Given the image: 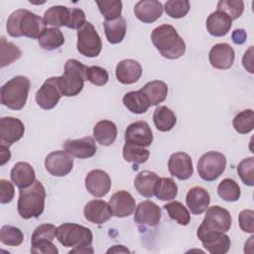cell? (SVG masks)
Listing matches in <instances>:
<instances>
[{"label": "cell", "mask_w": 254, "mask_h": 254, "mask_svg": "<svg viewBox=\"0 0 254 254\" xmlns=\"http://www.w3.org/2000/svg\"><path fill=\"white\" fill-rule=\"evenodd\" d=\"M233 128L239 134H248L254 128V112L252 109H245L235 115L232 121Z\"/></svg>", "instance_id": "obj_39"}, {"label": "cell", "mask_w": 254, "mask_h": 254, "mask_svg": "<svg viewBox=\"0 0 254 254\" xmlns=\"http://www.w3.org/2000/svg\"><path fill=\"white\" fill-rule=\"evenodd\" d=\"M186 202L192 214L198 215L205 211L210 202L208 191L201 187L191 188L186 196Z\"/></svg>", "instance_id": "obj_24"}, {"label": "cell", "mask_w": 254, "mask_h": 254, "mask_svg": "<svg viewBox=\"0 0 254 254\" xmlns=\"http://www.w3.org/2000/svg\"><path fill=\"white\" fill-rule=\"evenodd\" d=\"M151 40L161 56L166 59L177 60L186 53L185 41L169 24L155 28L151 34Z\"/></svg>", "instance_id": "obj_2"}, {"label": "cell", "mask_w": 254, "mask_h": 254, "mask_svg": "<svg viewBox=\"0 0 254 254\" xmlns=\"http://www.w3.org/2000/svg\"><path fill=\"white\" fill-rule=\"evenodd\" d=\"M25 132L23 122L15 117H2L0 119V145L9 147L19 141Z\"/></svg>", "instance_id": "obj_12"}, {"label": "cell", "mask_w": 254, "mask_h": 254, "mask_svg": "<svg viewBox=\"0 0 254 254\" xmlns=\"http://www.w3.org/2000/svg\"><path fill=\"white\" fill-rule=\"evenodd\" d=\"M56 232H57V227L54 224H51V223L41 224L34 230L31 237V242H35L43 239H48L53 241L56 237Z\"/></svg>", "instance_id": "obj_47"}, {"label": "cell", "mask_w": 254, "mask_h": 254, "mask_svg": "<svg viewBox=\"0 0 254 254\" xmlns=\"http://www.w3.org/2000/svg\"><path fill=\"white\" fill-rule=\"evenodd\" d=\"M232 26V20L225 13L216 10L206 19L207 32L213 37L225 36Z\"/></svg>", "instance_id": "obj_25"}, {"label": "cell", "mask_w": 254, "mask_h": 254, "mask_svg": "<svg viewBox=\"0 0 254 254\" xmlns=\"http://www.w3.org/2000/svg\"><path fill=\"white\" fill-rule=\"evenodd\" d=\"M178 194V186L171 178H159L156 188L155 195L161 200H172Z\"/></svg>", "instance_id": "obj_36"}, {"label": "cell", "mask_w": 254, "mask_h": 254, "mask_svg": "<svg viewBox=\"0 0 254 254\" xmlns=\"http://www.w3.org/2000/svg\"><path fill=\"white\" fill-rule=\"evenodd\" d=\"M85 189L94 197L106 195L111 188V179L109 175L102 170L90 171L84 180Z\"/></svg>", "instance_id": "obj_13"}, {"label": "cell", "mask_w": 254, "mask_h": 254, "mask_svg": "<svg viewBox=\"0 0 254 254\" xmlns=\"http://www.w3.org/2000/svg\"><path fill=\"white\" fill-rule=\"evenodd\" d=\"M125 142L144 148L151 146L153 133L149 124L142 120L131 123L125 130Z\"/></svg>", "instance_id": "obj_14"}, {"label": "cell", "mask_w": 254, "mask_h": 254, "mask_svg": "<svg viewBox=\"0 0 254 254\" xmlns=\"http://www.w3.org/2000/svg\"><path fill=\"white\" fill-rule=\"evenodd\" d=\"M0 66L4 67L19 60L22 56L21 50L13 43L6 41L5 37H1L0 41Z\"/></svg>", "instance_id": "obj_35"}, {"label": "cell", "mask_w": 254, "mask_h": 254, "mask_svg": "<svg viewBox=\"0 0 254 254\" xmlns=\"http://www.w3.org/2000/svg\"><path fill=\"white\" fill-rule=\"evenodd\" d=\"M122 155L124 160L127 162H131L134 164H144L148 161L150 152L144 147L125 143L122 150Z\"/></svg>", "instance_id": "obj_37"}, {"label": "cell", "mask_w": 254, "mask_h": 254, "mask_svg": "<svg viewBox=\"0 0 254 254\" xmlns=\"http://www.w3.org/2000/svg\"><path fill=\"white\" fill-rule=\"evenodd\" d=\"M31 252L36 254H58L59 250L52 240L43 239L31 242Z\"/></svg>", "instance_id": "obj_48"}, {"label": "cell", "mask_w": 254, "mask_h": 254, "mask_svg": "<svg viewBox=\"0 0 254 254\" xmlns=\"http://www.w3.org/2000/svg\"><path fill=\"white\" fill-rule=\"evenodd\" d=\"M64 150L70 156L78 159H88L95 155L97 147L92 137L68 139L64 143Z\"/></svg>", "instance_id": "obj_18"}, {"label": "cell", "mask_w": 254, "mask_h": 254, "mask_svg": "<svg viewBox=\"0 0 254 254\" xmlns=\"http://www.w3.org/2000/svg\"><path fill=\"white\" fill-rule=\"evenodd\" d=\"M96 5L105 21H113L121 17L122 2L119 0L96 1Z\"/></svg>", "instance_id": "obj_41"}, {"label": "cell", "mask_w": 254, "mask_h": 254, "mask_svg": "<svg viewBox=\"0 0 254 254\" xmlns=\"http://www.w3.org/2000/svg\"><path fill=\"white\" fill-rule=\"evenodd\" d=\"M93 137L103 146H110L117 137V127L110 120H101L93 127Z\"/></svg>", "instance_id": "obj_27"}, {"label": "cell", "mask_w": 254, "mask_h": 254, "mask_svg": "<svg viewBox=\"0 0 254 254\" xmlns=\"http://www.w3.org/2000/svg\"><path fill=\"white\" fill-rule=\"evenodd\" d=\"M94 250L92 246H81V247H74L69 251V253H93Z\"/></svg>", "instance_id": "obj_56"}, {"label": "cell", "mask_w": 254, "mask_h": 254, "mask_svg": "<svg viewBox=\"0 0 254 254\" xmlns=\"http://www.w3.org/2000/svg\"><path fill=\"white\" fill-rule=\"evenodd\" d=\"M104 32L107 41L110 44H119L123 41L126 34V21L123 17H119L113 21H104Z\"/></svg>", "instance_id": "obj_32"}, {"label": "cell", "mask_w": 254, "mask_h": 254, "mask_svg": "<svg viewBox=\"0 0 254 254\" xmlns=\"http://www.w3.org/2000/svg\"><path fill=\"white\" fill-rule=\"evenodd\" d=\"M31 82L24 75H17L1 87V103L12 110L22 109L28 98Z\"/></svg>", "instance_id": "obj_5"}, {"label": "cell", "mask_w": 254, "mask_h": 254, "mask_svg": "<svg viewBox=\"0 0 254 254\" xmlns=\"http://www.w3.org/2000/svg\"><path fill=\"white\" fill-rule=\"evenodd\" d=\"M169 216L181 225H188L190 221V214L187 207L180 201H172L164 205Z\"/></svg>", "instance_id": "obj_40"}, {"label": "cell", "mask_w": 254, "mask_h": 254, "mask_svg": "<svg viewBox=\"0 0 254 254\" xmlns=\"http://www.w3.org/2000/svg\"><path fill=\"white\" fill-rule=\"evenodd\" d=\"M217 10L225 13L231 20H235L242 15L244 2L241 0H222L217 3Z\"/></svg>", "instance_id": "obj_44"}, {"label": "cell", "mask_w": 254, "mask_h": 254, "mask_svg": "<svg viewBox=\"0 0 254 254\" xmlns=\"http://www.w3.org/2000/svg\"><path fill=\"white\" fill-rule=\"evenodd\" d=\"M164 9L167 15L171 18L180 19L189 13L190 3L188 0H170L165 3Z\"/></svg>", "instance_id": "obj_43"}, {"label": "cell", "mask_w": 254, "mask_h": 254, "mask_svg": "<svg viewBox=\"0 0 254 254\" xmlns=\"http://www.w3.org/2000/svg\"><path fill=\"white\" fill-rule=\"evenodd\" d=\"M109 79L108 72L105 68L97 65L87 67V80L97 86H102L107 83Z\"/></svg>", "instance_id": "obj_46"}, {"label": "cell", "mask_w": 254, "mask_h": 254, "mask_svg": "<svg viewBox=\"0 0 254 254\" xmlns=\"http://www.w3.org/2000/svg\"><path fill=\"white\" fill-rule=\"evenodd\" d=\"M226 168V158L222 153L209 151L203 154L197 162V173L206 182L215 181Z\"/></svg>", "instance_id": "obj_8"}, {"label": "cell", "mask_w": 254, "mask_h": 254, "mask_svg": "<svg viewBox=\"0 0 254 254\" xmlns=\"http://www.w3.org/2000/svg\"><path fill=\"white\" fill-rule=\"evenodd\" d=\"M253 168H254V158L249 157L243 159L237 167V173L241 179V181L249 187L254 186V174H253Z\"/></svg>", "instance_id": "obj_45"}, {"label": "cell", "mask_w": 254, "mask_h": 254, "mask_svg": "<svg viewBox=\"0 0 254 254\" xmlns=\"http://www.w3.org/2000/svg\"><path fill=\"white\" fill-rule=\"evenodd\" d=\"M107 253H130V250L123 245H114L107 250Z\"/></svg>", "instance_id": "obj_55"}, {"label": "cell", "mask_w": 254, "mask_h": 254, "mask_svg": "<svg viewBox=\"0 0 254 254\" xmlns=\"http://www.w3.org/2000/svg\"><path fill=\"white\" fill-rule=\"evenodd\" d=\"M202 246L211 254H225L230 248V238L224 232L211 231L198 238Z\"/></svg>", "instance_id": "obj_22"}, {"label": "cell", "mask_w": 254, "mask_h": 254, "mask_svg": "<svg viewBox=\"0 0 254 254\" xmlns=\"http://www.w3.org/2000/svg\"><path fill=\"white\" fill-rule=\"evenodd\" d=\"M64 44V37L58 28H48L44 35L39 39V45L46 51L57 50Z\"/></svg>", "instance_id": "obj_34"}, {"label": "cell", "mask_w": 254, "mask_h": 254, "mask_svg": "<svg viewBox=\"0 0 254 254\" xmlns=\"http://www.w3.org/2000/svg\"><path fill=\"white\" fill-rule=\"evenodd\" d=\"M239 227L247 233L254 232V211L252 209H244L238 216Z\"/></svg>", "instance_id": "obj_49"}, {"label": "cell", "mask_w": 254, "mask_h": 254, "mask_svg": "<svg viewBox=\"0 0 254 254\" xmlns=\"http://www.w3.org/2000/svg\"><path fill=\"white\" fill-rule=\"evenodd\" d=\"M217 193L225 201H236L239 199L241 191L238 184L232 179H224L217 186Z\"/></svg>", "instance_id": "obj_38"}, {"label": "cell", "mask_w": 254, "mask_h": 254, "mask_svg": "<svg viewBox=\"0 0 254 254\" xmlns=\"http://www.w3.org/2000/svg\"><path fill=\"white\" fill-rule=\"evenodd\" d=\"M235 53L233 48L226 43L214 45L208 54L209 64L217 69H228L233 65Z\"/></svg>", "instance_id": "obj_17"}, {"label": "cell", "mask_w": 254, "mask_h": 254, "mask_svg": "<svg viewBox=\"0 0 254 254\" xmlns=\"http://www.w3.org/2000/svg\"><path fill=\"white\" fill-rule=\"evenodd\" d=\"M6 29L13 38L40 39L47 30V24L40 16L27 9H18L8 18Z\"/></svg>", "instance_id": "obj_1"}, {"label": "cell", "mask_w": 254, "mask_h": 254, "mask_svg": "<svg viewBox=\"0 0 254 254\" xmlns=\"http://www.w3.org/2000/svg\"><path fill=\"white\" fill-rule=\"evenodd\" d=\"M11 158V153L9 151V147L0 145V165L3 166L7 163Z\"/></svg>", "instance_id": "obj_54"}, {"label": "cell", "mask_w": 254, "mask_h": 254, "mask_svg": "<svg viewBox=\"0 0 254 254\" xmlns=\"http://www.w3.org/2000/svg\"><path fill=\"white\" fill-rule=\"evenodd\" d=\"M116 78L122 84H133L142 75V66L135 60H123L119 62L115 69Z\"/></svg>", "instance_id": "obj_23"}, {"label": "cell", "mask_w": 254, "mask_h": 254, "mask_svg": "<svg viewBox=\"0 0 254 254\" xmlns=\"http://www.w3.org/2000/svg\"><path fill=\"white\" fill-rule=\"evenodd\" d=\"M10 177L12 182L19 189L28 188L36 181V175L33 167L26 162L16 163L11 170Z\"/></svg>", "instance_id": "obj_26"}, {"label": "cell", "mask_w": 254, "mask_h": 254, "mask_svg": "<svg viewBox=\"0 0 254 254\" xmlns=\"http://www.w3.org/2000/svg\"><path fill=\"white\" fill-rule=\"evenodd\" d=\"M231 38H232V41H233L234 44L242 45V44L245 43L247 35H246V32L243 29H236V30L233 31V33L231 35Z\"/></svg>", "instance_id": "obj_53"}, {"label": "cell", "mask_w": 254, "mask_h": 254, "mask_svg": "<svg viewBox=\"0 0 254 254\" xmlns=\"http://www.w3.org/2000/svg\"><path fill=\"white\" fill-rule=\"evenodd\" d=\"M205 215L197 228V238L211 231L227 232L232 224V217L229 211L219 205L210 206L205 209Z\"/></svg>", "instance_id": "obj_7"}, {"label": "cell", "mask_w": 254, "mask_h": 254, "mask_svg": "<svg viewBox=\"0 0 254 254\" xmlns=\"http://www.w3.org/2000/svg\"><path fill=\"white\" fill-rule=\"evenodd\" d=\"M15 194V189L12 183L7 180H0V202L9 203Z\"/></svg>", "instance_id": "obj_51"}, {"label": "cell", "mask_w": 254, "mask_h": 254, "mask_svg": "<svg viewBox=\"0 0 254 254\" xmlns=\"http://www.w3.org/2000/svg\"><path fill=\"white\" fill-rule=\"evenodd\" d=\"M153 122L159 131L168 132L175 127L177 123V117L169 107L161 105L158 106L154 111Z\"/></svg>", "instance_id": "obj_31"}, {"label": "cell", "mask_w": 254, "mask_h": 254, "mask_svg": "<svg viewBox=\"0 0 254 254\" xmlns=\"http://www.w3.org/2000/svg\"><path fill=\"white\" fill-rule=\"evenodd\" d=\"M46 190L40 181H35L28 188L20 189L17 209L24 219L39 217L45 208Z\"/></svg>", "instance_id": "obj_3"}, {"label": "cell", "mask_w": 254, "mask_h": 254, "mask_svg": "<svg viewBox=\"0 0 254 254\" xmlns=\"http://www.w3.org/2000/svg\"><path fill=\"white\" fill-rule=\"evenodd\" d=\"M168 169L173 177L181 181L188 180L193 173L192 160L190 156L185 152H177L170 156Z\"/></svg>", "instance_id": "obj_16"}, {"label": "cell", "mask_w": 254, "mask_h": 254, "mask_svg": "<svg viewBox=\"0 0 254 254\" xmlns=\"http://www.w3.org/2000/svg\"><path fill=\"white\" fill-rule=\"evenodd\" d=\"M62 96L63 93L59 85L58 76H53L45 80L40 89L37 91L35 98L37 104L41 108L50 110L59 103Z\"/></svg>", "instance_id": "obj_10"}, {"label": "cell", "mask_w": 254, "mask_h": 254, "mask_svg": "<svg viewBox=\"0 0 254 254\" xmlns=\"http://www.w3.org/2000/svg\"><path fill=\"white\" fill-rule=\"evenodd\" d=\"M124 106L132 113L143 114L145 113L150 105V102L145 93L140 89L136 91H129L123 96Z\"/></svg>", "instance_id": "obj_29"}, {"label": "cell", "mask_w": 254, "mask_h": 254, "mask_svg": "<svg viewBox=\"0 0 254 254\" xmlns=\"http://www.w3.org/2000/svg\"><path fill=\"white\" fill-rule=\"evenodd\" d=\"M158 180L159 177L156 173L151 171H142L136 176L134 180V187L144 197H152L155 195V188Z\"/></svg>", "instance_id": "obj_28"}, {"label": "cell", "mask_w": 254, "mask_h": 254, "mask_svg": "<svg viewBox=\"0 0 254 254\" xmlns=\"http://www.w3.org/2000/svg\"><path fill=\"white\" fill-rule=\"evenodd\" d=\"M163 4L157 0H141L134 6L136 18L146 24L157 21L163 14Z\"/></svg>", "instance_id": "obj_20"}, {"label": "cell", "mask_w": 254, "mask_h": 254, "mask_svg": "<svg viewBox=\"0 0 254 254\" xmlns=\"http://www.w3.org/2000/svg\"><path fill=\"white\" fill-rule=\"evenodd\" d=\"M108 204L112 210V214L116 217L129 216L136 208L135 198L126 190H119L113 193Z\"/></svg>", "instance_id": "obj_19"}, {"label": "cell", "mask_w": 254, "mask_h": 254, "mask_svg": "<svg viewBox=\"0 0 254 254\" xmlns=\"http://www.w3.org/2000/svg\"><path fill=\"white\" fill-rule=\"evenodd\" d=\"M85 21V14L84 12L79 8H71L69 13V19L68 23L66 25L69 29H80L84 24Z\"/></svg>", "instance_id": "obj_50"}, {"label": "cell", "mask_w": 254, "mask_h": 254, "mask_svg": "<svg viewBox=\"0 0 254 254\" xmlns=\"http://www.w3.org/2000/svg\"><path fill=\"white\" fill-rule=\"evenodd\" d=\"M24 239L23 232L15 226L3 225L0 230V240L8 246H19Z\"/></svg>", "instance_id": "obj_42"}, {"label": "cell", "mask_w": 254, "mask_h": 254, "mask_svg": "<svg viewBox=\"0 0 254 254\" xmlns=\"http://www.w3.org/2000/svg\"><path fill=\"white\" fill-rule=\"evenodd\" d=\"M87 67L74 59L67 60L64 74L58 76L59 85L64 96L71 97L79 94L87 80Z\"/></svg>", "instance_id": "obj_4"}, {"label": "cell", "mask_w": 254, "mask_h": 254, "mask_svg": "<svg viewBox=\"0 0 254 254\" xmlns=\"http://www.w3.org/2000/svg\"><path fill=\"white\" fill-rule=\"evenodd\" d=\"M242 64L244 68L249 71L250 73H253V47H249V49L244 53L242 58Z\"/></svg>", "instance_id": "obj_52"}, {"label": "cell", "mask_w": 254, "mask_h": 254, "mask_svg": "<svg viewBox=\"0 0 254 254\" xmlns=\"http://www.w3.org/2000/svg\"><path fill=\"white\" fill-rule=\"evenodd\" d=\"M76 48L79 54L87 58H95L100 54L101 39L90 22H86L77 31Z\"/></svg>", "instance_id": "obj_9"}, {"label": "cell", "mask_w": 254, "mask_h": 254, "mask_svg": "<svg viewBox=\"0 0 254 254\" xmlns=\"http://www.w3.org/2000/svg\"><path fill=\"white\" fill-rule=\"evenodd\" d=\"M162 212L159 205L151 200L140 202L135 208L134 221L138 225L154 227L159 224Z\"/></svg>", "instance_id": "obj_15"}, {"label": "cell", "mask_w": 254, "mask_h": 254, "mask_svg": "<svg viewBox=\"0 0 254 254\" xmlns=\"http://www.w3.org/2000/svg\"><path fill=\"white\" fill-rule=\"evenodd\" d=\"M70 9L65 6H53L49 8L44 15V21L47 25L54 26V28H59L67 25L69 19Z\"/></svg>", "instance_id": "obj_33"}, {"label": "cell", "mask_w": 254, "mask_h": 254, "mask_svg": "<svg viewBox=\"0 0 254 254\" xmlns=\"http://www.w3.org/2000/svg\"><path fill=\"white\" fill-rule=\"evenodd\" d=\"M83 214L85 219L95 224L105 223L113 215L109 204L102 199L88 201L84 206Z\"/></svg>", "instance_id": "obj_21"}, {"label": "cell", "mask_w": 254, "mask_h": 254, "mask_svg": "<svg viewBox=\"0 0 254 254\" xmlns=\"http://www.w3.org/2000/svg\"><path fill=\"white\" fill-rule=\"evenodd\" d=\"M56 237L64 247L91 246L92 232L88 227L80 224L66 222L57 227Z\"/></svg>", "instance_id": "obj_6"}, {"label": "cell", "mask_w": 254, "mask_h": 254, "mask_svg": "<svg viewBox=\"0 0 254 254\" xmlns=\"http://www.w3.org/2000/svg\"><path fill=\"white\" fill-rule=\"evenodd\" d=\"M141 90L147 96L151 106H156L163 102L168 95V85L162 80L149 81L141 88Z\"/></svg>", "instance_id": "obj_30"}, {"label": "cell", "mask_w": 254, "mask_h": 254, "mask_svg": "<svg viewBox=\"0 0 254 254\" xmlns=\"http://www.w3.org/2000/svg\"><path fill=\"white\" fill-rule=\"evenodd\" d=\"M46 170L55 177L68 175L73 167V159L65 151H54L45 159Z\"/></svg>", "instance_id": "obj_11"}]
</instances>
